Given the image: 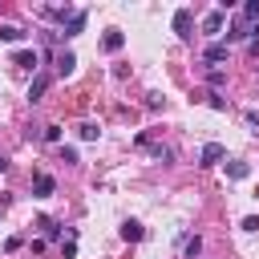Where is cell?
Listing matches in <instances>:
<instances>
[{"instance_id":"1","label":"cell","mask_w":259,"mask_h":259,"mask_svg":"<svg viewBox=\"0 0 259 259\" xmlns=\"http://www.w3.org/2000/svg\"><path fill=\"white\" fill-rule=\"evenodd\" d=\"M53 190H57V182H53V174H45V170H40V174L32 178V194H36V198H49Z\"/></svg>"},{"instance_id":"2","label":"cell","mask_w":259,"mask_h":259,"mask_svg":"<svg viewBox=\"0 0 259 259\" xmlns=\"http://www.w3.org/2000/svg\"><path fill=\"white\" fill-rule=\"evenodd\" d=\"M223 24H227V12L223 8H214V12L202 16V32H223Z\"/></svg>"},{"instance_id":"3","label":"cell","mask_w":259,"mask_h":259,"mask_svg":"<svg viewBox=\"0 0 259 259\" xmlns=\"http://www.w3.org/2000/svg\"><path fill=\"white\" fill-rule=\"evenodd\" d=\"M174 32H178L182 40H190V8H178V12H174Z\"/></svg>"},{"instance_id":"4","label":"cell","mask_w":259,"mask_h":259,"mask_svg":"<svg viewBox=\"0 0 259 259\" xmlns=\"http://www.w3.org/2000/svg\"><path fill=\"white\" fill-rule=\"evenodd\" d=\"M125 45V36H121V28H105V36H101V49L105 53H117Z\"/></svg>"},{"instance_id":"5","label":"cell","mask_w":259,"mask_h":259,"mask_svg":"<svg viewBox=\"0 0 259 259\" xmlns=\"http://www.w3.org/2000/svg\"><path fill=\"white\" fill-rule=\"evenodd\" d=\"M49 85H53V77H49V73H40V77H36V81H32V85H28V101H32V105H36V101H40V97H45V89H49Z\"/></svg>"},{"instance_id":"6","label":"cell","mask_w":259,"mask_h":259,"mask_svg":"<svg viewBox=\"0 0 259 259\" xmlns=\"http://www.w3.org/2000/svg\"><path fill=\"white\" fill-rule=\"evenodd\" d=\"M198 158H202V166H214V162H219V158H227V150H223V146H219V142H206V146H202V154H198Z\"/></svg>"},{"instance_id":"7","label":"cell","mask_w":259,"mask_h":259,"mask_svg":"<svg viewBox=\"0 0 259 259\" xmlns=\"http://www.w3.org/2000/svg\"><path fill=\"white\" fill-rule=\"evenodd\" d=\"M206 65H219V61H227V40H214V45H206Z\"/></svg>"},{"instance_id":"8","label":"cell","mask_w":259,"mask_h":259,"mask_svg":"<svg viewBox=\"0 0 259 259\" xmlns=\"http://www.w3.org/2000/svg\"><path fill=\"white\" fill-rule=\"evenodd\" d=\"M81 28H85V12H81V8H73V16L65 20V36H77Z\"/></svg>"},{"instance_id":"9","label":"cell","mask_w":259,"mask_h":259,"mask_svg":"<svg viewBox=\"0 0 259 259\" xmlns=\"http://www.w3.org/2000/svg\"><path fill=\"white\" fill-rule=\"evenodd\" d=\"M12 65H20V69H36V49H20V53H12Z\"/></svg>"},{"instance_id":"10","label":"cell","mask_w":259,"mask_h":259,"mask_svg":"<svg viewBox=\"0 0 259 259\" xmlns=\"http://www.w3.org/2000/svg\"><path fill=\"white\" fill-rule=\"evenodd\" d=\"M142 235H146V231H142V223H134V219H125V223H121V239H125V243H138Z\"/></svg>"},{"instance_id":"11","label":"cell","mask_w":259,"mask_h":259,"mask_svg":"<svg viewBox=\"0 0 259 259\" xmlns=\"http://www.w3.org/2000/svg\"><path fill=\"white\" fill-rule=\"evenodd\" d=\"M0 40L16 45V40H24V28H20V24H0Z\"/></svg>"},{"instance_id":"12","label":"cell","mask_w":259,"mask_h":259,"mask_svg":"<svg viewBox=\"0 0 259 259\" xmlns=\"http://www.w3.org/2000/svg\"><path fill=\"white\" fill-rule=\"evenodd\" d=\"M73 65H77V57H73V53H61V57H57V73H61V77H69V73H73Z\"/></svg>"},{"instance_id":"13","label":"cell","mask_w":259,"mask_h":259,"mask_svg":"<svg viewBox=\"0 0 259 259\" xmlns=\"http://www.w3.org/2000/svg\"><path fill=\"white\" fill-rule=\"evenodd\" d=\"M182 251H186V259H194V255L202 251V239H198V235H194V239H186V243H182Z\"/></svg>"},{"instance_id":"14","label":"cell","mask_w":259,"mask_h":259,"mask_svg":"<svg viewBox=\"0 0 259 259\" xmlns=\"http://www.w3.org/2000/svg\"><path fill=\"white\" fill-rule=\"evenodd\" d=\"M77 134H81L85 142H93V138H97V125H93V121H81V125H77Z\"/></svg>"},{"instance_id":"15","label":"cell","mask_w":259,"mask_h":259,"mask_svg":"<svg viewBox=\"0 0 259 259\" xmlns=\"http://www.w3.org/2000/svg\"><path fill=\"white\" fill-rule=\"evenodd\" d=\"M227 174H231V178H247L251 170H247V162H231V166H227Z\"/></svg>"},{"instance_id":"16","label":"cell","mask_w":259,"mask_h":259,"mask_svg":"<svg viewBox=\"0 0 259 259\" xmlns=\"http://www.w3.org/2000/svg\"><path fill=\"white\" fill-rule=\"evenodd\" d=\"M40 227H45V235H49V239H57V235H61V223H53V219H40Z\"/></svg>"},{"instance_id":"17","label":"cell","mask_w":259,"mask_h":259,"mask_svg":"<svg viewBox=\"0 0 259 259\" xmlns=\"http://www.w3.org/2000/svg\"><path fill=\"white\" fill-rule=\"evenodd\" d=\"M243 16H247V20H259V0H247V4H243Z\"/></svg>"},{"instance_id":"18","label":"cell","mask_w":259,"mask_h":259,"mask_svg":"<svg viewBox=\"0 0 259 259\" xmlns=\"http://www.w3.org/2000/svg\"><path fill=\"white\" fill-rule=\"evenodd\" d=\"M45 142H61V125H45Z\"/></svg>"},{"instance_id":"19","label":"cell","mask_w":259,"mask_h":259,"mask_svg":"<svg viewBox=\"0 0 259 259\" xmlns=\"http://www.w3.org/2000/svg\"><path fill=\"white\" fill-rule=\"evenodd\" d=\"M4 166H8V162H4V158H0V170H4Z\"/></svg>"}]
</instances>
